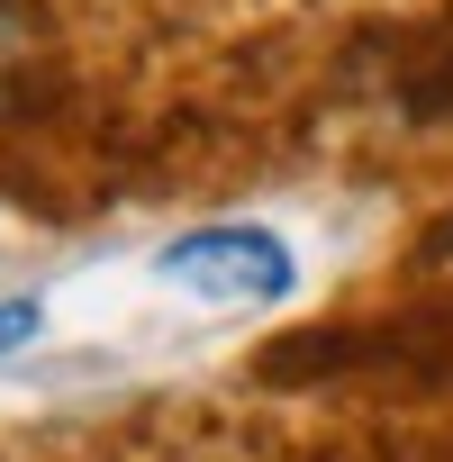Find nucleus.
<instances>
[{"label": "nucleus", "mask_w": 453, "mask_h": 462, "mask_svg": "<svg viewBox=\"0 0 453 462\" xmlns=\"http://www.w3.org/2000/svg\"><path fill=\"white\" fill-rule=\"evenodd\" d=\"M46 336V309L37 300H0V354H19V345H37Z\"/></svg>", "instance_id": "obj_3"}, {"label": "nucleus", "mask_w": 453, "mask_h": 462, "mask_svg": "<svg viewBox=\"0 0 453 462\" xmlns=\"http://www.w3.org/2000/svg\"><path fill=\"white\" fill-rule=\"evenodd\" d=\"M28 64H37V28H28V10H19V0H0V100H19Z\"/></svg>", "instance_id": "obj_2"}, {"label": "nucleus", "mask_w": 453, "mask_h": 462, "mask_svg": "<svg viewBox=\"0 0 453 462\" xmlns=\"http://www.w3.org/2000/svg\"><path fill=\"white\" fill-rule=\"evenodd\" d=\"M154 282L190 291L199 309H254V300H291L300 254L273 236V226H190L154 254Z\"/></svg>", "instance_id": "obj_1"}, {"label": "nucleus", "mask_w": 453, "mask_h": 462, "mask_svg": "<svg viewBox=\"0 0 453 462\" xmlns=\"http://www.w3.org/2000/svg\"><path fill=\"white\" fill-rule=\"evenodd\" d=\"M435 263H453V217H444V226H435Z\"/></svg>", "instance_id": "obj_4"}]
</instances>
